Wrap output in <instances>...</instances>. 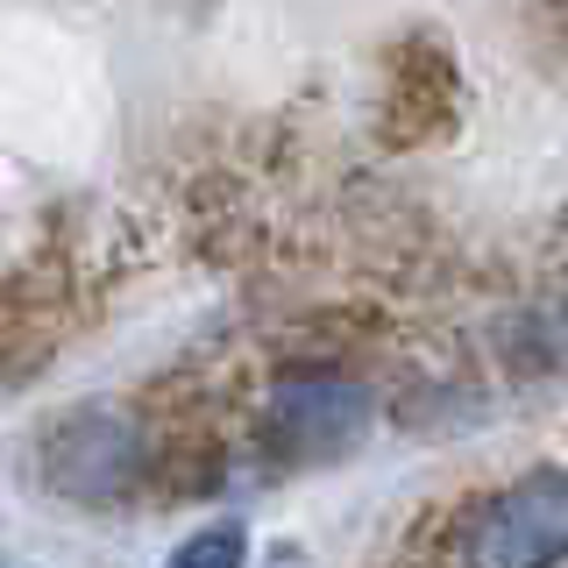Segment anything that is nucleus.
<instances>
[{
	"label": "nucleus",
	"instance_id": "nucleus-2",
	"mask_svg": "<svg viewBox=\"0 0 568 568\" xmlns=\"http://www.w3.org/2000/svg\"><path fill=\"white\" fill-rule=\"evenodd\" d=\"M462 561L469 568H555L568 561V476L532 469L519 484L476 505L462 532Z\"/></svg>",
	"mask_w": 568,
	"mask_h": 568
},
{
	"label": "nucleus",
	"instance_id": "nucleus-5",
	"mask_svg": "<svg viewBox=\"0 0 568 568\" xmlns=\"http://www.w3.org/2000/svg\"><path fill=\"white\" fill-rule=\"evenodd\" d=\"M0 568H8V561H0Z\"/></svg>",
	"mask_w": 568,
	"mask_h": 568
},
{
	"label": "nucleus",
	"instance_id": "nucleus-4",
	"mask_svg": "<svg viewBox=\"0 0 568 568\" xmlns=\"http://www.w3.org/2000/svg\"><path fill=\"white\" fill-rule=\"evenodd\" d=\"M242 561H248L242 526H206V532H192L164 568H242Z\"/></svg>",
	"mask_w": 568,
	"mask_h": 568
},
{
	"label": "nucleus",
	"instance_id": "nucleus-1",
	"mask_svg": "<svg viewBox=\"0 0 568 568\" xmlns=\"http://www.w3.org/2000/svg\"><path fill=\"white\" fill-rule=\"evenodd\" d=\"M43 476L79 505H106V497H129L150 476V434L135 413L121 405H79L50 426L43 440Z\"/></svg>",
	"mask_w": 568,
	"mask_h": 568
},
{
	"label": "nucleus",
	"instance_id": "nucleus-3",
	"mask_svg": "<svg viewBox=\"0 0 568 568\" xmlns=\"http://www.w3.org/2000/svg\"><path fill=\"white\" fill-rule=\"evenodd\" d=\"M369 413H377V398H369V384L355 377H284L271 390V426L292 448H348L355 434L369 426Z\"/></svg>",
	"mask_w": 568,
	"mask_h": 568
}]
</instances>
